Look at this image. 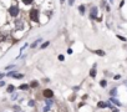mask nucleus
<instances>
[{"instance_id":"393cba45","label":"nucleus","mask_w":127,"mask_h":112,"mask_svg":"<svg viewBox=\"0 0 127 112\" xmlns=\"http://www.w3.org/2000/svg\"><path fill=\"white\" fill-rule=\"evenodd\" d=\"M51 110H52V107L50 106H46V105L42 106V112H51Z\"/></svg>"},{"instance_id":"bb28decb","label":"nucleus","mask_w":127,"mask_h":112,"mask_svg":"<svg viewBox=\"0 0 127 112\" xmlns=\"http://www.w3.org/2000/svg\"><path fill=\"white\" fill-rule=\"evenodd\" d=\"M57 60H59V61H61V62H64L65 61V56L62 54H59L57 55Z\"/></svg>"},{"instance_id":"4468645a","label":"nucleus","mask_w":127,"mask_h":112,"mask_svg":"<svg viewBox=\"0 0 127 112\" xmlns=\"http://www.w3.org/2000/svg\"><path fill=\"white\" fill-rule=\"evenodd\" d=\"M56 103L55 101V98H44V105H46V106H50L52 107Z\"/></svg>"},{"instance_id":"0eeeda50","label":"nucleus","mask_w":127,"mask_h":112,"mask_svg":"<svg viewBox=\"0 0 127 112\" xmlns=\"http://www.w3.org/2000/svg\"><path fill=\"white\" fill-rule=\"evenodd\" d=\"M29 86H30V90H37V88H40L41 82L39 80H31L29 82Z\"/></svg>"},{"instance_id":"c9c22d12","label":"nucleus","mask_w":127,"mask_h":112,"mask_svg":"<svg viewBox=\"0 0 127 112\" xmlns=\"http://www.w3.org/2000/svg\"><path fill=\"white\" fill-rule=\"evenodd\" d=\"M60 3H61V5H64V4H65V0H60Z\"/></svg>"},{"instance_id":"2eb2a0df","label":"nucleus","mask_w":127,"mask_h":112,"mask_svg":"<svg viewBox=\"0 0 127 112\" xmlns=\"http://www.w3.org/2000/svg\"><path fill=\"white\" fill-rule=\"evenodd\" d=\"M11 110H12V112H21L23 111V107H21V105H19V103H12Z\"/></svg>"},{"instance_id":"423d86ee","label":"nucleus","mask_w":127,"mask_h":112,"mask_svg":"<svg viewBox=\"0 0 127 112\" xmlns=\"http://www.w3.org/2000/svg\"><path fill=\"white\" fill-rule=\"evenodd\" d=\"M16 90H17V91H20V92H30V91H31V90H30V86H29V82L19 85L16 87Z\"/></svg>"},{"instance_id":"c85d7f7f","label":"nucleus","mask_w":127,"mask_h":112,"mask_svg":"<svg viewBox=\"0 0 127 112\" xmlns=\"http://www.w3.org/2000/svg\"><path fill=\"white\" fill-rule=\"evenodd\" d=\"M66 54H69V55H72V54H74V50L71 49V47H69V49L66 50Z\"/></svg>"},{"instance_id":"7c9ffc66","label":"nucleus","mask_w":127,"mask_h":112,"mask_svg":"<svg viewBox=\"0 0 127 112\" xmlns=\"http://www.w3.org/2000/svg\"><path fill=\"white\" fill-rule=\"evenodd\" d=\"M117 39H120L121 41H126V37H123V36H121V35H117Z\"/></svg>"},{"instance_id":"a878e982","label":"nucleus","mask_w":127,"mask_h":112,"mask_svg":"<svg viewBox=\"0 0 127 112\" xmlns=\"http://www.w3.org/2000/svg\"><path fill=\"white\" fill-rule=\"evenodd\" d=\"M5 40H6V35L5 34H0V44H3Z\"/></svg>"},{"instance_id":"6ab92c4d","label":"nucleus","mask_w":127,"mask_h":112,"mask_svg":"<svg viewBox=\"0 0 127 112\" xmlns=\"http://www.w3.org/2000/svg\"><path fill=\"white\" fill-rule=\"evenodd\" d=\"M77 10H78V12H80L81 15H84L85 12H86V6L84 5V4H81V5L78 6V9H77Z\"/></svg>"},{"instance_id":"f257e3e1","label":"nucleus","mask_w":127,"mask_h":112,"mask_svg":"<svg viewBox=\"0 0 127 112\" xmlns=\"http://www.w3.org/2000/svg\"><path fill=\"white\" fill-rule=\"evenodd\" d=\"M28 18H29V20L31 21V23H34V24H40L41 12H40V10H39L37 8L31 6V8H30V10L28 11Z\"/></svg>"},{"instance_id":"f03ea898","label":"nucleus","mask_w":127,"mask_h":112,"mask_svg":"<svg viewBox=\"0 0 127 112\" xmlns=\"http://www.w3.org/2000/svg\"><path fill=\"white\" fill-rule=\"evenodd\" d=\"M20 12H21V9H20L17 3H12L11 5H9V8H8V15L9 16H11V18H14V19H17L20 16Z\"/></svg>"},{"instance_id":"473e14b6","label":"nucleus","mask_w":127,"mask_h":112,"mask_svg":"<svg viewBox=\"0 0 127 112\" xmlns=\"http://www.w3.org/2000/svg\"><path fill=\"white\" fill-rule=\"evenodd\" d=\"M113 79H115V80H120L121 79V75H115V76H113Z\"/></svg>"},{"instance_id":"ddd939ff","label":"nucleus","mask_w":127,"mask_h":112,"mask_svg":"<svg viewBox=\"0 0 127 112\" xmlns=\"http://www.w3.org/2000/svg\"><path fill=\"white\" fill-rule=\"evenodd\" d=\"M41 42H42V37H39V39H36L34 42H31L29 47H30V49H36L39 45H41Z\"/></svg>"},{"instance_id":"a211bd4d","label":"nucleus","mask_w":127,"mask_h":112,"mask_svg":"<svg viewBox=\"0 0 127 112\" xmlns=\"http://www.w3.org/2000/svg\"><path fill=\"white\" fill-rule=\"evenodd\" d=\"M50 46V41H42L41 45H40V50H45Z\"/></svg>"},{"instance_id":"1a4fd4ad","label":"nucleus","mask_w":127,"mask_h":112,"mask_svg":"<svg viewBox=\"0 0 127 112\" xmlns=\"http://www.w3.org/2000/svg\"><path fill=\"white\" fill-rule=\"evenodd\" d=\"M19 92H20V91H17V90H16L15 92L10 93V101H11V102H16V101L21 97V93H19Z\"/></svg>"},{"instance_id":"7ed1b4c3","label":"nucleus","mask_w":127,"mask_h":112,"mask_svg":"<svg viewBox=\"0 0 127 112\" xmlns=\"http://www.w3.org/2000/svg\"><path fill=\"white\" fill-rule=\"evenodd\" d=\"M5 77H10V79H14V80H23L25 77V74L23 72H19L16 70H10V71H6L5 72Z\"/></svg>"},{"instance_id":"f704fd0d","label":"nucleus","mask_w":127,"mask_h":112,"mask_svg":"<svg viewBox=\"0 0 127 112\" xmlns=\"http://www.w3.org/2000/svg\"><path fill=\"white\" fill-rule=\"evenodd\" d=\"M123 5H125V0H122V1L120 3V6L122 8V6H123Z\"/></svg>"},{"instance_id":"b1692460","label":"nucleus","mask_w":127,"mask_h":112,"mask_svg":"<svg viewBox=\"0 0 127 112\" xmlns=\"http://www.w3.org/2000/svg\"><path fill=\"white\" fill-rule=\"evenodd\" d=\"M94 52H95L96 55H98V56H105V55H106V52H105L103 50H95Z\"/></svg>"},{"instance_id":"f3484780","label":"nucleus","mask_w":127,"mask_h":112,"mask_svg":"<svg viewBox=\"0 0 127 112\" xmlns=\"http://www.w3.org/2000/svg\"><path fill=\"white\" fill-rule=\"evenodd\" d=\"M108 101H110L111 103H113V105H115V106H119V107H120V106L122 105V103H121V102H120L119 100H117L116 97H110V100H108Z\"/></svg>"},{"instance_id":"6e6552de","label":"nucleus","mask_w":127,"mask_h":112,"mask_svg":"<svg viewBox=\"0 0 127 112\" xmlns=\"http://www.w3.org/2000/svg\"><path fill=\"white\" fill-rule=\"evenodd\" d=\"M89 76L91 77V79H95V77L97 76V64H94V66L90 68V71H89Z\"/></svg>"},{"instance_id":"9d476101","label":"nucleus","mask_w":127,"mask_h":112,"mask_svg":"<svg viewBox=\"0 0 127 112\" xmlns=\"http://www.w3.org/2000/svg\"><path fill=\"white\" fill-rule=\"evenodd\" d=\"M5 91H6L8 95H10V93H12V92L16 91V86L12 85V84H8V85L5 86Z\"/></svg>"},{"instance_id":"39448f33","label":"nucleus","mask_w":127,"mask_h":112,"mask_svg":"<svg viewBox=\"0 0 127 112\" xmlns=\"http://www.w3.org/2000/svg\"><path fill=\"white\" fill-rule=\"evenodd\" d=\"M97 15H98V8L97 6H91V9H90V18L92 20H100V18Z\"/></svg>"},{"instance_id":"9b49d317","label":"nucleus","mask_w":127,"mask_h":112,"mask_svg":"<svg viewBox=\"0 0 127 112\" xmlns=\"http://www.w3.org/2000/svg\"><path fill=\"white\" fill-rule=\"evenodd\" d=\"M36 100L35 98H28V101H26V106L29 107V108H35L36 107Z\"/></svg>"},{"instance_id":"2f4dec72","label":"nucleus","mask_w":127,"mask_h":112,"mask_svg":"<svg viewBox=\"0 0 127 112\" xmlns=\"http://www.w3.org/2000/svg\"><path fill=\"white\" fill-rule=\"evenodd\" d=\"M4 77H5V74L0 71V80H4Z\"/></svg>"},{"instance_id":"412c9836","label":"nucleus","mask_w":127,"mask_h":112,"mask_svg":"<svg viewBox=\"0 0 127 112\" xmlns=\"http://www.w3.org/2000/svg\"><path fill=\"white\" fill-rule=\"evenodd\" d=\"M98 85H100V87H102V88L107 87V80L102 79V80H101V81H100V82H98Z\"/></svg>"},{"instance_id":"4c0bfd02","label":"nucleus","mask_w":127,"mask_h":112,"mask_svg":"<svg viewBox=\"0 0 127 112\" xmlns=\"http://www.w3.org/2000/svg\"><path fill=\"white\" fill-rule=\"evenodd\" d=\"M112 1H113V0H110V3H112Z\"/></svg>"},{"instance_id":"c756f323","label":"nucleus","mask_w":127,"mask_h":112,"mask_svg":"<svg viewBox=\"0 0 127 112\" xmlns=\"http://www.w3.org/2000/svg\"><path fill=\"white\" fill-rule=\"evenodd\" d=\"M74 3H75V0H67L69 6H72V5H74Z\"/></svg>"},{"instance_id":"cd10ccee","label":"nucleus","mask_w":127,"mask_h":112,"mask_svg":"<svg viewBox=\"0 0 127 112\" xmlns=\"http://www.w3.org/2000/svg\"><path fill=\"white\" fill-rule=\"evenodd\" d=\"M6 85H8V84H6V82H5V81H4V80H0V88L5 87Z\"/></svg>"},{"instance_id":"72a5a7b5","label":"nucleus","mask_w":127,"mask_h":112,"mask_svg":"<svg viewBox=\"0 0 127 112\" xmlns=\"http://www.w3.org/2000/svg\"><path fill=\"white\" fill-rule=\"evenodd\" d=\"M42 82H50V79H44Z\"/></svg>"},{"instance_id":"4be33fe9","label":"nucleus","mask_w":127,"mask_h":112,"mask_svg":"<svg viewBox=\"0 0 127 112\" xmlns=\"http://www.w3.org/2000/svg\"><path fill=\"white\" fill-rule=\"evenodd\" d=\"M16 65L15 64H10V65H6L5 66V71H10V70H15Z\"/></svg>"},{"instance_id":"5701e85b","label":"nucleus","mask_w":127,"mask_h":112,"mask_svg":"<svg viewBox=\"0 0 127 112\" xmlns=\"http://www.w3.org/2000/svg\"><path fill=\"white\" fill-rule=\"evenodd\" d=\"M29 46H30V45H29V42H25V44H24L23 46L20 47V50H19V51H20V54H19V55H21V54H24V50L26 49V47H29Z\"/></svg>"},{"instance_id":"aec40b11","label":"nucleus","mask_w":127,"mask_h":112,"mask_svg":"<svg viewBox=\"0 0 127 112\" xmlns=\"http://www.w3.org/2000/svg\"><path fill=\"white\" fill-rule=\"evenodd\" d=\"M110 96L111 97H116L117 96V87H113L110 90Z\"/></svg>"},{"instance_id":"e433bc0d","label":"nucleus","mask_w":127,"mask_h":112,"mask_svg":"<svg viewBox=\"0 0 127 112\" xmlns=\"http://www.w3.org/2000/svg\"><path fill=\"white\" fill-rule=\"evenodd\" d=\"M112 112H120V111L117 110V108H115V110H112Z\"/></svg>"},{"instance_id":"20e7f679","label":"nucleus","mask_w":127,"mask_h":112,"mask_svg":"<svg viewBox=\"0 0 127 112\" xmlns=\"http://www.w3.org/2000/svg\"><path fill=\"white\" fill-rule=\"evenodd\" d=\"M41 96H42V98H55V92L52 88L46 87L41 91Z\"/></svg>"},{"instance_id":"dca6fc26","label":"nucleus","mask_w":127,"mask_h":112,"mask_svg":"<svg viewBox=\"0 0 127 112\" xmlns=\"http://www.w3.org/2000/svg\"><path fill=\"white\" fill-rule=\"evenodd\" d=\"M20 3L25 6H33L34 5V0H20Z\"/></svg>"},{"instance_id":"f8f14e48","label":"nucleus","mask_w":127,"mask_h":112,"mask_svg":"<svg viewBox=\"0 0 127 112\" xmlns=\"http://www.w3.org/2000/svg\"><path fill=\"white\" fill-rule=\"evenodd\" d=\"M24 26H25V23H24V21L21 20V19H16V21H15V29L23 30Z\"/></svg>"}]
</instances>
